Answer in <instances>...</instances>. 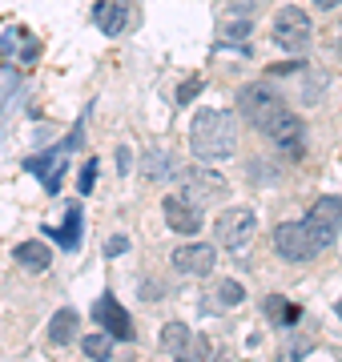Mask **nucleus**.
Instances as JSON below:
<instances>
[{
    "label": "nucleus",
    "mask_w": 342,
    "mask_h": 362,
    "mask_svg": "<svg viewBox=\"0 0 342 362\" xmlns=\"http://www.w3.org/2000/svg\"><path fill=\"white\" fill-rule=\"evenodd\" d=\"M274 40L286 52H302L310 45V16H306V8H294V4L282 8L274 16Z\"/></svg>",
    "instance_id": "nucleus-6"
},
{
    "label": "nucleus",
    "mask_w": 342,
    "mask_h": 362,
    "mask_svg": "<svg viewBox=\"0 0 342 362\" xmlns=\"http://www.w3.org/2000/svg\"><path fill=\"white\" fill-rule=\"evenodd\" d=\"M225 194H230V185H225V177L218 173V169L194 165L189 173H185V197H194L198 206H206V202H213V197H225Z\"/></svg>",
    "instance_id": "nucleus-11"
},
{
    "label": "nucleus",
    "mask_w": 342,
    "mask_h": 362,
    "mask_svg": "<svg viewBox=\"0 0 342 362\" xmlns=\"http://www.w3.org/2000/svg\"><path fill=\"white\" fill-rule=\"evenodd\" d=\"M16 266L20 270H28V274H45L49 270V262H53V250L45 246V242H37V238H28V242H20L16 246Z\"/></svg>",
    "instance_id": "nucleus-15"
},
{
    "label": "nucleus",
    "mask_w": 342,
    "mask_h": 362,
    "mask_svg": "<svg viewBox=\"0 0 342 362\" xmlns=\"http://www.w3.org/2000/svg\"><path fill=\"white\" fill-rule=\"evenodd\" d=\"M77 230H81V209L73 206V209H69V218H65V226H61V233H57V242H61L65 250H73V246L81 242Z\"/></svg>",
    "instance_id": "nucleus-20"
},
{
    "label": "nucleus",
    "mask_w": 342,
    "mask_h": 362,
    "mask_svg": "<svg viewBox=\"0 0 342 362\" xmlns=\"http://www.w3.org/2000/svg\"><path fill=\"white\" fill-rule=\"evenodd\" d=\"M206 294H210L206 310H234V306L246 302V290H242V282H234V278H218Z\"/></svg>",
    "instance_id": "nucleus-14"
},
{
    "label": "nucleus",
    "mask_w": 342,
    "mask_h": 362,
    "mask_svg": "<svg viewBox=\"0 0 342 362\" xmlns=\"http://www.w3.org/2000/svg\"><path fill=\"white\" fill-rule=\"evenodd\" d=\"M173 169H170V153H149L145 157V177L149 181H165Z\"/></svg>",
    "instance_id": "nucleus-21"
},
{
    "label": "nucleus",
    "mask_w": 342,
    "mask_h": 362,
    "mask_svg": "<svg viewBox=\"0 0 342 362\" xmlns=\"http://www.w3.org/2000/svg\"><path fill=\"white\" fill-rule=\"evenodd\" d=\"M266 137L282 149V153H302V141H306V125L298 113H290V109H282L278 113V121L266 129Z\"/></svg>",
    "instance_id": "nucleus-12"
},
{
    "label": "nucleus",
    "mask_w": 342,
    "mask_h": 362,
    "mask_svg": "<svg viewBox=\"0 0 342 362\" xmlns=\"http://www.w3.org/2000/svg\"><path fill=\"white\" fill-rule=\"evenodd\" d=\"M254 230H258V218H254L250 206H230V209L218 214V221H213L218 242H222L225 250H234V254H242V250L254 242Z\"/></svg>",
    "instance_id": "nucleus-3"
},
{
    "label": "nucleus",
    "mask_w": 342,
    "mask_h": 362,
    "mask_svg": "<svg viewBox=\"0 0 342 362\" xmlns=\"http://www.w3.org/2000/svg\"><path fill=\"white\" fill-rule=\"evenodd\" d=\"M237 109H242V117L250 121L254 129L266 133L278 121V113H282L286 105H282V97H278V93L266 89V85H246V89L237 93Z\"/></svg>",
    "instance_id": "nucleus-4"
},
{
    "label": "nucleus",
    "mask_w": 342,
    "mask_h": 362,
    "mask_svg": "<svg viewBox=\"0 0 342 362\" xmlns=\"http://www.w3.org/2000/svg\"><path fill=\"white\" fill-rule=\"evenodd\" d=\"M113 342H117V338L109 334V330H105V334H85V338H81V350H85L89 358H109Z\"/></svg>",
    "instance_id": "nucleus-19"
},
{
    "label": "nucleus",
    "mask_w": 342,
    "mask_h": 362,
    "mask_svg": "<svg viewBox=\"0 0 342 362\" xmlns=\"http://www.w3.org/2000/svg\"><path fill=\"white\" fill-rule=\"evenodd\" d=\"M194 346V330L185 322H165L161 326V350L165 354H185V350Z\"/></svg>",
    "instance_id": "nucleus-17"
},
{
    "label": "nucleus",
    "mask_w": 342,
    "mask_h": 362,
    "mask_svg": "<svg viewBox=\"0 0 342 362\" xmlns=\"http://www.w3.org/2000/svg\"><path fill=\"white\" fill-rule=\"evenodd\" d=\"M77 310H57L53 318H49V342H53V346H69V342H73V338H77Z\"/></svg>",
    "instance_id": "nucleus-16"
},
{
    "label": "nucleus",
    "mask_w": 342,
    "mask_h": 362,
    "mask_svg": "<svg viewBox=\"0 0 342 362\" xmlns=\"http://www.w3.org/2000/svg\"><path fill=\"white\" fill-rule=\"evenodd\" d=\"M189 149L201 161H225L237 149V121L225 109H198L189 121Z\"/></svg>",
    "instance_id": "nucleus-1"
},
{
    "label": "nucleus",
    "mask_w": 342,
    "mask_h": 362,
    "mask_svg": "<svg viewBox=\"0 0 342 362\" xmlns=\"http://www.w3.org/2000/svg\"><path fill=\"white\" fill-rule=\"evenodd\" d=\"M198 89H201V81H189V85H182V93H177V101H189V97H194Z\"/></svg>",
    "instance_id": "nucleus-27"
},
{
    "label": "nucleus",
    "mask_w": 342,
    "mask_h": 362,
    "mask_svg": "<svg viewBox=\"0 0 342 362\" xmlns=\"http://www.w3.org/2000/svg\"><path fill=\"white\" fill-rule=\"evenodd\" d=\"M125 250H129V242H125V238H109V242H105L109 258H113V254H125Z\"/></svg>",
    "instance_id": "nucleus-25"
},
{
    "label": "nucleus",
    "mask_w": 342,
    "mask_h": 362,
    "mask_svg": "<svg viewBox=\"0 0 342 362\" xmlns=\"http://www.w3.org/2000/svg\"><path fill=\"white\" fill-rule=\"evenodd\" d=\"M161 214H165V226H170L173 233H198L201 230V206L194 202V197H185V194H173L161 202Z\"/></svg>",
    "instance_id": "nucleus-10"
},
{
    "label": "nucleus",
    "mask_w": 342,
    "mask_h": 362,
    "mask_svg": "<svg viewBox=\"0 0 342 362\" xmlns=\"http://www.w3.org/2000/svg\"><path fill=\"white\" fill-rule=\"evenodd\" d=\"M28 173H37V177H45V185L49 189H61V177H65V157H33L28 161Z\"/></svg>",
    "instance_id": "nucleus-18"
},
{
    "label": "nucleus",
    "mask_w": 342,
    "mask_h": 362,
    "mask_svg": "<svg viewBox=\"0 0 342 362\" xmlns=\"http://www.w3.org/2000/svg\"><path fill=\"white\" fill-rule=\"evenodd\" d=\"M93 322L105 326L109 334L117 338V342H133V322H129V310L121 306L113 294H101L93 302Z\"/></svg>",
    "instance_id": "nucleus-9"
},
{
    "label": "nucleus",
    "mask_w": 342,
    "mask_h": 362,
    "mask_svg": "<svg viewBox=\"0 0 342 362\" xmlns=\"http://www.w3.org/2000/svg\"><path fill=\"white\" fill-rule=\"evenodd\" d=\"M117 169H121V173L129 169V149H125V145H121V149H117Z\"/></svg>",
    "instance_id": "nucleus-28"
},
{
    "label": "nucleus",
    "mask_w": 342,
    "mask_h": 362,
    "mask_svg": "<svg viewBox=\"0 0 342 362\" xmlns=\"http://www.w3.org/2000/svg\"><path fill=\"white\" fill-rule=\"evenodd\" d=\"M266 314H270V318H282V322H298V306H290L286 298H270V302H266Z\"/></svg>",
    "instance_id": "nucleus-22"
},
{
    "label": "nucleus",
    "mask_w": 342,
    "mask_h": 362,
    "mask_svg": "<svg viewBox=\"0 0 342 362\" xmlns=\"http://www.w3.org/2000/svg\"><path fill=\"white\" fill-rule=\"evenodd\" d=\"M141 298H145V302H158V298H161V286H158V282H153V286L145 282V286H141Z\"/></svg>",
    "instance_id": "nucleus-26"
},
{
    "label": "nucleus",
    "mask_w": 342,
    "mask_h": 362,
    "mask_svg": "<svg viewBox=\"0 0 342 362\" xmlns=\"http://www.w3.org/2000/svg\"><path fill=\"white\" fill-rule=\"evenodd\" d=\"M302 226H306V233H310L314 250L334 246V238H338V230H342V197H334V194L318 197L314 206L306 209Z\"/></svg>",
    "instance_id": "nucleus-2"
},
{
    "label": "nucleus",
    "mask_w": 342,
    "mask_h": 362,
    "mask_svg": "<svg viewBox=\"0 0 342 362\" xmlns=\"http://www.w3.org/2000/svg\"><path fill=\"white\" fill-rule=\"evenodd\" d=\"M93 185H97V161L89 157V165L81 169V194H93Z\"/></svg>",
    "instance_id": "nucleus-23"
},
{
    "label": "nucleus",
    "mask_w": 342,
    "mask_h": 362,
    "mask_svg": "<svg viewBox=\"0 0 342 362\" xmlns=\"http://www.w3.org/2000/svg\"><path fill=\"white\" fill-rule=\"evenodd\" d=\"M334 314H338V318H342V298H338V306H334Z\"/></svg>",
    "instance_id": "nucleus-30"
},
{
    "label": "nucleus",
    "mask_w": 342,
    "mask_h": 362,
    "mask_svg": "<svg viewBox=\"0 0 342 362\" xmlns=\"http://www.w3.org/2000/svg\"><path fill=\"white\" fill-rule=\"evenodd\" d=\"M93 21H97V28L105 33V37H121L125 28H129V4H121V0H101L97 8H93Z\"/></svg>",
    "instance_id": "nucleus-13"
},
{
    "label": "nucleus",
    "mask_w": 342,
    "mask_h": 362,
    "mask_svg": "<svg viewBox=\"0 0 342 362\" xmlns=\"http://www.w3.org/2000/svg\"><path fill=\"white\" fill-rule=\"evenodd\" d=\"M173 270L185 274V278H206L213 270V262H218V250L210 242H185V246L173 250Z\"/></svg>",
    "instance_id": "nucleus-8"
},
{
    "label": "nucleus",
    "mask_w": 342,
    "mask_h": 362,
    "mask_svg": "<svg viewBox=\"0 0 342 362\" xmlns=\"http://www.w3.org/2000/svg\"><path fill=\"white\" fill-rule=\"evenodd\" d=\"M310 4H314V8H322V13H330V8H338L342 0H310Z\"/></svg>",
    "instance_id": "nucleus-29"
},
{
    "label": "nucleus",
    "mask_w": 342,
    "mask_h": 362,
    "mask_svg": "<svg viewBox=\"0 0 342 362\" xmlns=\"http://www.w3.org/2000/svg\"><path fill=\"white\" fill-rule=\"evenodd\" d=\"M254 33V4H225L218 16V45L225 49H250Z\"/></svg>",
    "instance_id": "nucleus-5"
},
{
    "label": "nucleus",
    "mask_w": 342,
    "mask_h": 362,
    "mask_svg": "<svg viewBox=\"0 0 342 362\" xmlns=\"http://www.w3.org/2000/svg\"><path fill=\"white\" fill-rule=\"evenodd\" d=\"M274 250H278V254H282L286 262H306V258H314V254H318L302 221H278V230H274Z\"/></svg>",
    "instance_id": "nucleus-7"
},
{
    "label": "nucleus",
    "mask_w": 342,
    "mask_h": 362,
    "mask_svg": "<svg viewBox=\"0 0 342 362\" xmlns=\"http://www.w3.org/2000/svg\"><path fill=\"white\" fill-rule=\"evenodd\" d=\"M302 61H286V65H282V61H278V65H270V77H290V73H302Z\"/></svg>",
    "instance_id": "nucleus-24"
}]
</instances>
